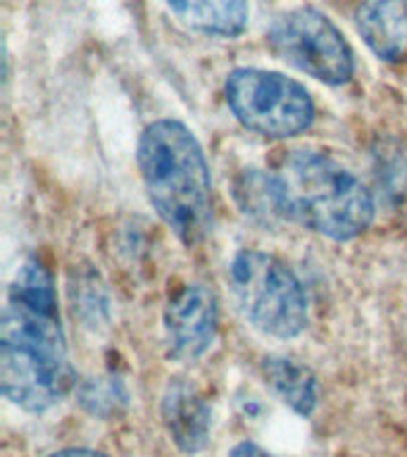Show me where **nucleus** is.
<instances>
[{"instance_id":"obj_11","label":"nucleus","mask_w":407,"mask_h":457,"mask_svg":"<svg viewBox=\"0 0 407 457\" xmlns=\"http://www.w3.org/2000/svg\"><path fill=\"white\" fill-rule=\"evenodd\" d=\"M267 384L278 393V398L298 414L307 417L317 405L312 374L303 364L286 360V357H267L262 364Z\"/></svg>"},{"instance_id":"obj_15","label":"nucleus","mask_w":407,"mask_h":457,"mask_svg":"<svg viewBox=\"0 0 407 457\" xmlns=\"http://www.w3.org/2000/svg\"><path fill=\"white\" fill-rule=\"evenodd\" d=\"M50 457H107L103 453H96V450H86V448H71V450H60L55 455Z\"/></svg>"},{"instance_id":"obj_5","label":"nucleus","mask_w":407,"mask_h":457,"mask_svg":"<svg viewBox=\"0 0 407 457\" xmlns=\"http://www.w3.org/2000/svg\"><path fill=\"white\" fill-rule=\"evenodd\" d=\"M224 93L236 120L255 134L288 138L303 134L314 120L312 98L305 86L277 71H231Z\"/></svg>"},{"instance_id":"obj_9","label":"nucleus","mask_w":407,"mask_h":457,"mask_svg":"<svg viewBox=\"0 0 407 457\" xmlns=\"http://www.w3.org/2000/svg\"><path fill=\"white\" fill-rule=\"evenodd\" d=\"M360 34L378 57L407 60V5L400 0H374L360 10Z\"/></svg>"},{"instance_id":"obj_1","label":"nucleus","mask_w":407,"mask_h":457,"mask_svg":"<svg viewBox=\"0 0 407 457\" xmlns=\"http://www.w3.org/2000/svg\"><path fill=\"white\" fill-rule=\"evenodd\" d=\"M0 386L27 412L50 410L74 386L55 286L38 257H29L10 286L0 324Z\"/></svg>"},{"instance_id":"obj_6","label":"nucleus","mask_w":407,"mask_h":457,"mask_svg":"<svg viewBox=\"0 0 407 457\" xmlns=\"http://www.w3.org/2000/svg\"><path fill=\"white\" fill-rule=\"evenodd\" d=\"M270 48L284 62L324 84H343L353 77V50L328 17L298 7L274 20L267 34Z\"/></svg>"},{"instance_id":"obj_2","label":"nucleus","mask_w":407,"mask_h":457,"mask_svg":"<svg viewBox=\"0 0 407 457\" xmlns=\"http://www.w3.org/2000/svg\"><path fill=\"white\" fill-rule=\"evenodd\" d=\"M281 220L334 241L355 238L374 220V200L362 181L314 150H288L270 171Z\"/></svg>"},{"instance_id":"obj_3","label":"nucleus","mask_w":407,"mask_h":457,"mask_svg":"<svg viewBox=\"0 0 407 457\" xmlns=\"http://www.w3.org/2000/svg\"><path fill=\"white\" fill-rule=\"evenodd\" d=\"M138 167L157 214L195 245L212 228V184L195 136L174 120H160L138 141Z\"/></svg>"},{"instance_id":"obj_10","label":"nucleus","mask_w":407,"mask_h":457,"mask_svg":"<svg viewBox=\"0 0 407 457\" xmlns=\"http://www.w3.org/2000/svg\"><path fill=\"white\" fill-rule=\"evenodd\" d=\"M186 27L214 36H238L248 24L245 0H164Z\"/></svg>"},{"instance_id":"obj_4","label":"nucleus","mask_w":407,"mask_h":457,"mask_svg":"<svg viewBox=\"0 0 407 457\" xmlns=\"http://www.w3.org/2000/svg\"><path fill=\"white\" fill-rule=\"evenodd\" d=\"M228 284L245 320L277 338L298 336L307 327V295L284 262L260 250L231 260Z\"/></svg>"},{"instance_id":"obj_13","label":"nucleus","mask_w":407,"mask_h":457,"mask_svg":"<svg viewBox=\"0 0 407 457\" xmlns=\"http://www.w3.org/2000/svg\"><path fill=\"white\" fill-rule=\"evenodd\" d=\"M377 177L393 210L407 217V148L398 143L381 145L377 153Z\"/></svg>"},{"instance_id":"obj_12","label":"nucleus","mask_w":407,"mask_h":457,"mask_svg":"<svg viewBox=\"0 0 407 457\" xmlns=\"http://www.w3.org/2000/svg\"><path fill=\"white\" fill-rule=\"evenodd\" d=\"M236 200H238L243 212L253 220L262 221V224L281 220L270 171L267 174L257 170L243 171L236 181Z\"/></svg>"},{"instance_id":"obj_14","label":"nucleus","mask_w":407,"mask_h":457,"mask_svg":"<svg viewBox=\"0 0 407 457\" xmlns=\"http://www.w3.org/2000/svg\"><path fill=\"white\" fill-rule=\"evenodd\" d=\"M228 457H274L270 455V453H264L260 445H255V443H238L231 453H228Z\"/></svg>"},{"instance_id":"obj_7","label":"nucleus","mask_w":407,"mask_h":457,"mask_svg":"<svg viewBox=\"0 0 407 457\" xmlns=\"http://www.w3.org/2000/svg\"><path fill=\"white\" fill-rule=\"evenodd\" d=\"M167 353L177 362H195L217 334V298L203 284H188L171 295L164 310Z\"/></svg>"},{"instance_id":"obj_8","label":"nucleus","mask_w":407,"mask_h":457,"mask_svg":"<svg viewBox=\"0 0 407 457\" xmlns=\"http://www.w3.org/2000/svg\"><path fill=\"white\" fill-rule=\"evenodd\" d=\"M162 420L179 448L193 455L205 448L210 438V407L200 393L177 378L167 386L162 398Z\"/></svg>"}]
</instances>
